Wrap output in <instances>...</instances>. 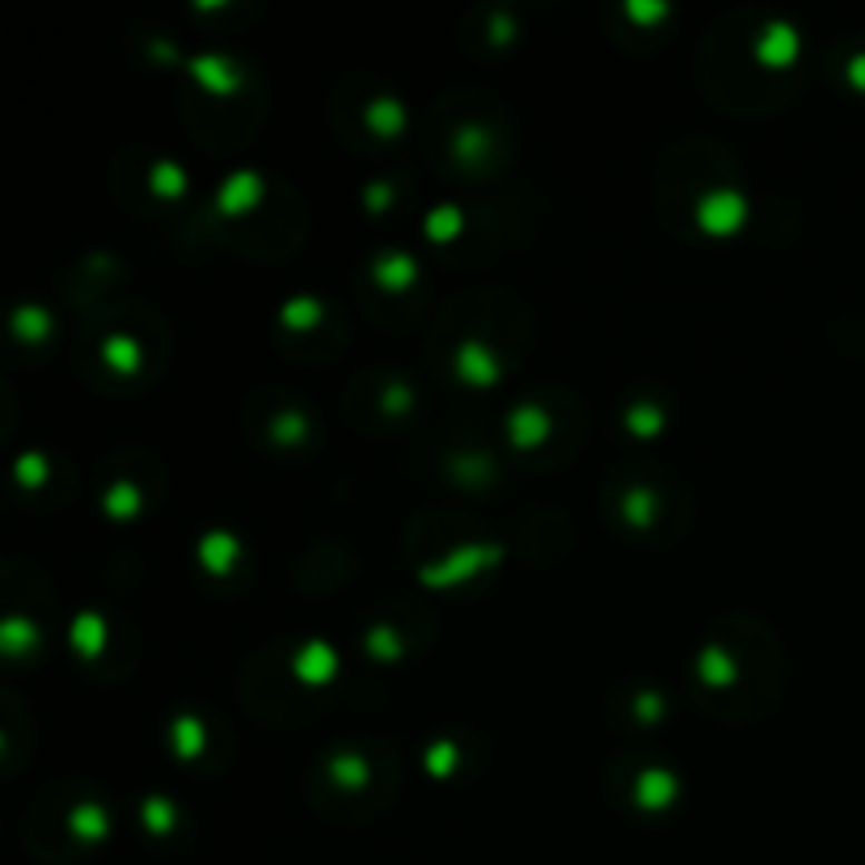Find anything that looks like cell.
<instances>
[{"instance_id": "6da1fadb", "label": "cell", "mask_w": 865, "mask_h": 865, "mask_svg": "<svg viewBox=\"0 0 865 865\" xmlns=\"http://www.w3.org/2000/svg\"><path fill=\"white\" fill-rule=\"evenodd\" d=\"M853 77H857V81L865 85V60H857V63H853Z\"/></svg>"}]
</instances>
